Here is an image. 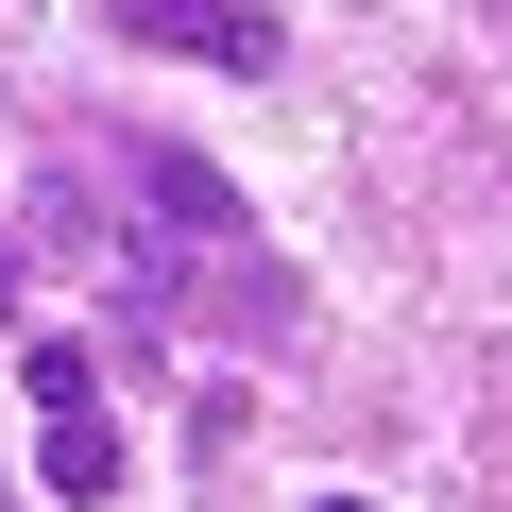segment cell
<instances>
[{
  "mask_svg": "<svg viewBox=\"0 0 512 512\" xmlns=\"http://www.w3.org/2000/svg\"><path fill=\"white\" fill-rule=\"evenodd\" d=\"M103 18H120L137 52H205V69H239V86H256V69L291 52L274 18H256V0H103Z\"/></svg>",
  "mask_w": 512,
  "mask_h": 512,
  "instance_id": "6da1fadb",
  "label": "cell"
},
{
  "mask_svg": "<svg viewBox=\"0 0 512 512\" xmlns=\"http://www.w3.org/2000/svg\"><path fill=\"white\" fill-rule=\"evenodd\" d=\"M35 495H69V512H103V495H120V410H103V393H52V444H35Z\"/></svg>",
  "mask_w": 512,
  "mask_h": 512,
  "instance_id": "7a4b0ae2",
  "label": "cell"
},
{
  "mask_svg": "<svg viewBox=\"0 0 512 512\" xmlns=\"http://www.w3.org/2000/svg\"><path fill=\"white\" fill-rule=\"evenodd\" d=\"M137 188H154V222H171L188 256H239V205H222V171H205V154H171V137H154V154H137Z\"/></svg>",
  "mask_w": 512,
  "mask_h": 512,
  "instance_id": "3957f363",
  "label": "cell"
},
{
  "mask_svg": "<svg viewBox=\"0 0 512 512\" xmlns=\"http://www.w3.org/2000/svg\"><path fill=\"white\" fill-rule=\"evenodd\" d=\"M308 512H376V495H308Z\"/></svg>",
  "mask_w": 512,
  "mask_h": 512,
  "instance_id": "277c9868",
  "label": "cell"
},
{
  "mask_svg": "<svg viewBox=\"0 0 512 512\" xmlns=\"http://www.w3.org/2000/svg\"><path fill=\"white\" fill-rule=\"evenodd\" d=\"M0 512H18V478H0Z\"/></svg>",
  "mask_w": 512,
  "mask_h": 512,
  "instance_id": "5b68a950",
  "label": "cell"
}]
</instances>
